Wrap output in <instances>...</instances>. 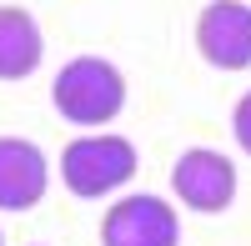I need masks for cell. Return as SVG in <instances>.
<instances>
[{
    "instance_id": "3957f363",
    "label": "cell",
    "mask_w": 251,
    "mask_h": 246,
    "mask_svg": "<svg viewBox=\"0 0 251 246\" xmlns=\"http://www.w3.org/2000/svg\"><path fill=\"white\" fill-rule=\"evenodd\" d=\"M171 191L181 196V206H191L201 216H216L236 201V166L211 146H191L171 166Z\"/></svg>"
},
{
    "instance_id": "5b68a950",
    "label": "cell",
    "mask_w": 251,
    "mask_h": 246,
    "mask_svg": "<svg viewBox=\"0 0 251 246\" xmlns=\"http://www.w3.org/2000/svg\"><path fill=\"white\" fill-rule=\"evenodd\" d=\"M196 50L216 71H246L251 66V5L211 0L196 20Z\"/></svg>"
},
{
    "instance_id": "52a82bcc",
    "label": "cell",
    "mask_w": 251,
    "mask_h": 246,
    "mask_svg": "<svg viewBox=\"0 0 251 246\" xmlns=\"http://www.w3.org/2000/svg\"><path fill=\"white\" fill-rule=\"evenodd\" d=\"M40 55H46V40L30 10L20 5H0V80H25Z\"/></svg>"
},
{
    "instance_id": "9c48e42d",
    "label": "cell",
    "mask_w": 251,
    "mask_h": 246,
    "mask_svg": "<svg viewBox=\"0 0 251 246\" xmlns=\"http://www.w3.org/2000/svg\"><path fill=\"white\" fill-rule=\"evenodd\" d=\"M0 246H5V236H0Z\"/></svg>"
},
{
    "instance_id": "6da1fadb",
    "label": "cell",
    "mask_w": 251,
    "mask_h": 246,
    "mask_svg": "<svg viewBox=\"0 0 251 246\" xmlns=\"http://www.w3.org/2000/svg\"><path fill=\"white\" fill-rule=\"evenodd\" d=\"M50 100L71 126H106L126 106V75L100 55H75L71 66H60Z\"/></svg>"
},
{
    "instance_id": "8992f818",
    "label": "cell",
    "mask_w": 251,
    "mask_h": 246,
    "mask_svg": "<svg viewBox=\"0 0 251 246\" xmlns=\"http://www.w3.org/2000/svg\"><path fill=\"white\" fill-rule=\"evenodd\" d=\"M50 186L46 151L35 141L0 136V211H30L40 206V196Z\"/></svg>"
},
{
    "instance_id": "277c9868",
    "label": "cell",
    "mask_w": 251,
    "mask_h": 246,
    "mask_svg": "<svg viewBox=\"0 0 251 246\" xmlns=\"http://www.w3.org/2000/svg\"><path fill=\"white\" fill-rule=\"evenodd\" d=\"M100 246H181V216L161 196H121L100 221Z\"/></svg>"
},
{
    "instance_id": "ba28073f",
    "label": "cell",
    "mask_w": 251,
    "mask_h": 246,
    "mask_svg": "<svg viewBox=\"0 0 251 246\" xmlns=\"http://www.w3.org/2000/svg\"><path fill=\"white\" fill-rule=\"evenodd\" d=\"M231 136H236V146L251 156V91L236 100V111H231Z\"/></svg>"
},
{
    "instance_id": "7a4b0ae2",
    "label": "cell",
    "mask_w": 251,
    "mask_h": 246,
    "mask_svg": "<svg viewBox=\"0 0 251 246\" xmlns=\"http://www.w3.org/2000/svg\"><path fill=\"white\" fill-rule=\"evenodd\" d=\"M136 176V146L126 136H80L66 146V156H60V181L71 186V196L80 201H100L121 191L126 181Z\"/></svg>"
}]
</instances>
